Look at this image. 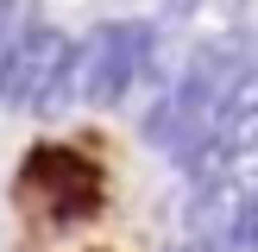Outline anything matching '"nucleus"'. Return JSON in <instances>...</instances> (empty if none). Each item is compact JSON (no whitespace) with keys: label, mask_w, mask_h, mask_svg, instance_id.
Masks as SVG:
<instances>
[{"label":"nucleus","mask_w":258,"mask_h":252,"mask_svg":"<svg viewBox=\"0 0 258 252\" xmlns=\"http://www.w3.org/2000/svg\"><path fill=\"white\" fill-rule=\"evenodd\" d=\"M151 63H158V19H101L70 50L44 113H70L76 101L82 107H120L151 76Z\"/></svg>","instance_id":"f257e3e1"},{"label":"nucleus","mask_w":258,"mask_h":252,"mask_svg":"<svg viewBox=\"0 0 258 252\" xmlns=\"http://www.w3.org/2000/svg\"><path fill=\"white\" fill-rule=\"evenodd\" d=\"M101 189H107L101 164L88 158V151H76V145H57V139L32 145L25 164H19V196H32L50 227H70V221L101 214Z\"/></svg>","instance_id":"f03ea898"},{"label":"nucleus","mask_w":258,"mask_h":252,"mask_svg":"<svg viewBox=\"0 0 258 252\" xmlns=\"http://www.w3.org/2000/svg\"><path fill=\"white\" fill-rule=\"evenodd\" d=\"M70 32L63 25H44L32 19L19 38H13V50L0 57V113H44L50 88H57L63 63H70Z\"/></svg>","instance_id":"7ed1b4c3"},{"label":"nucleus","mask_w":258,"mask_h":252,"mask_svg":"<svg viewBox=\"0 0 258 252\" xmlns=\"http://www.w3.org/2000/svg\"><path fill=\"white\" fill-rule=\"evenodd\" d=\"M32 25V0H0V57L13 50V38Z\"/></svg>","instance_id":"20e7f679"},{"label":"nucleus","mask_w":258,"mask_h":252,"mask_svg":"<svg viewBox=\"0 0 258 252\" xmlns=\"http://www.w3.org/2000/svg\"><path fill=\"white\" fill-rule=\"evenodd\" d=\"M196 7H202V0H158V32H164V25H183Z\"/></svg>","instance_id":"39448f33"}]
</instances>
